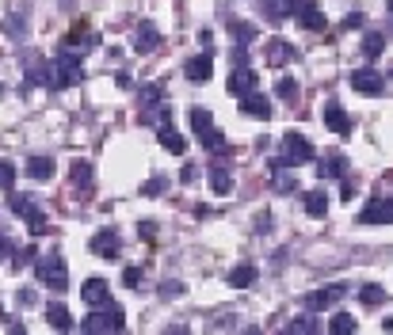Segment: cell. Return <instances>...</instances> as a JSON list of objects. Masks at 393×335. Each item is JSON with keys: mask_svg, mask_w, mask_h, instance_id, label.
<instances>
[{"mask_svg": "<svg viewBox=\"0 0 393 335\" xmlns=\"http://www.w3.org/2000/svg\"><path fill=\"white\" fill-rule=\"evenodd\" d=\"M126 328V316H122L119 305H99L96 312H88L81 320V331L88 335H104V331H122Z\"/></svg>", "mask_w": 393, "mask_h": 335, "instance_id": "cell-1", "label": "cell"}, {"mask_svg": "<svg viewBox=\"0 0 393 335\" xmlns=\"http://www.w3.org/2000/svg\"><path fill=\"white\" fill-rule=\"evenodd\" d=\"M8 206H12L16 217L27 221L35 237H46V232H50V221H46V214H42V206H39L35 195H12V202H8Z\"/></svg>", "mask_w": 393, "mask_h": 335, "instance_id": "cell-2", "label": "cell"}, {"mask_svg": "<svg viewBox=\"0 0 393 335\" xmlns=\"http://www.w3.org/2000/svg\"><path fill=\"white\" fill-rule=\"evenodd\" d=\"M35 271H39V282H42V286L58 289V294H61V289H69V267H65V259H61L58 252H54V255H42Z\"/></svg>", "mask_w": 393, "mask_h": 335, "instance_id": "cell-3", "label": "cell"}, {"mask_svg": "<svg viewBox=\"0 0 393 335\" xmlns=\"http://www.w3.org/2000/svg\"><path fill=\"white\" fill-rule=\"evenodd\" d=\"M54 88H73V84H81L84 81V65H81V53H69V50H61L58 58H54Z\"/></svg>", "mask_w": 393, "mask_h": 335, "instance_id": "cell-4", "label": "cell"}, {"mask_svg": "<svg viewBox=\"0 0 393 335\" xmlns=\"http://www.w3.org/2000/svg\"><path fill=\"white\" fill-rule=\"evenodd\" d=\"M347 84H352L359 96H382L386 92V76H382L378 69H355L352 76H347Z\"/></svg>", "mask_w": 393, "mask_h": 335, "instance_id": "cell-5", "label": "cell"}, {"mask_svg": "<svg viewBox=\"0 0 393 335\" xmlns=\"http://www.w3.org/2000/svg\"><path fill=\"white\" fill-rule=\"evenodd\" d=\"M226 88H229V96H249L252 88H256V69L249 61H233V73H229V81H226Z\"/></svg>", "mask_w": 393, "mask_h": 335, "instance_id": "cell-6", "label": "cell"}, {"mask_svg": "<svg viewBox=\"0 0 393 335\" xmlns=\"http://www.w3.org/2000/svg\"><path fill=\"white\" fill-rule=\"evenodd\" d=\"M359 221H363V225H389L393 221V198H386V195L370 198L363 206V214H359Z\"/></svg>", "mask_w": 393, "mask_h": 335, "instance_id": "cell-7", "label": "cell"}, {"mask_svg": "<svg viewBox=\"0 0 393 335\" xmlns=\"http://www.w3.org/2000/svg\"><path fill=\"white\" fill-rule=\"evenodd\" d=\"M283 156H287L290 164H306V160H313V145H309L306 133L290 130L287 138H283Z\"/></svg>", "mask_w": 393, "mask_h": 335, "instance_id": "cell-8", "label": "cell"}, {"mask_svg": "<svg viewBox=\"0 0 393 335\" xmlns=\"http://www.w3.org/2000/svg\"><path fill=\"white\" fill-rule=\"evenodd\" d=\"M344 297H347V286L336 282V286H321V289H313V294L306 297V305H309L313 312H324V309H332L336 301H344Z\"/></svg>", "mask_w": 393, "mask_h": 335, "instance_id": "cell-9", "label": "cell"}, {"mask_svg": "<svg viewBox=\"0 0 393 335\" xmlns=\"http://www.w3.org/2000/svg\"><path fill=\"white\" fill-rule=\"evenodd\" d=\"M61 46H65V50H69V53H88V50H92V46H96V31H92V27H88V24H73V31H69V38H65V42H61Z\"/></svg>", "mask_w": 393, "mask_h": 335, "instance_id": "cell-10", "label": "cell"}, {"mask_svg": "<svg viewBox=\"0 0 393 335\" xmlns=\"http://www.w3.org/2000/svg\"><path fill=\"white\" fill-rule=\"evenodd\" d=\"M290 58H294V46H290L287 38H267L264 42V61L272 65V69H283Z\"/></svg>", "mask_w": 393, "mask_h": 335, "instance_id": "cell-11", "label": "cell"}, {"mask_svg": "<svg viewBox=\"0 0 393 335\" xmlns=\"http://www.w3.org/2000/svg\"><path fill=\"white\" fill-rule=\"evenodd\" d=\"M321 122H324L332 133H340V138H347V133H352V118H347V110H344L340 103H324Z\"/></svg>", "mask_w": 393, "mask_h": 335, "instance_id": "cell-12", "label": "cell"}, {"mask_svg": "<svg viewBox=\"0 0 393 335\" xmlns=\"http://www.w3.org/2000/svg\"><path fill=\"white\" fill-rule=\"evenodd\" d=\"M184 76L191 84H207L210 76H214V58L210 53H199V58H191L187 65H184Z\"/></svg>", "mask_w": 393, "mask_h": 335, "instance_id": "cell-13", "label": "cell"}, {"mask_svg": "<svg viewBox=\"0 0 393 335\" xmlns=\"http://www.w3.org/2000/svg\"><path fill=\"white\" fill-rule=\"evenodd\" d=\"M81 297H84V305H92V309L111 305V286L104 282V278H88V282L81 286Z\"/></svg>", "mask_w": 393, "mask_h": 335, "instance_id": "cell-14", "label": "cell"}, {"mask_svg": "<svg viewBox=\"0 0 393 335\" xmlns=\"http://www.w3.org/2000/svg\"><path fill=\"white\" fill-rule=\"evenodd\" d=\"M344 172H347V156L344 153H324L317 160V175H321V180H344Z\"/></svg>", "mask_w": 393, "mask_h": 335, "instance_id": "cell-15", "label": "cell"}, {"mask_svg": "<svg viewBox=\"0 0 393 335\" xmlns=\"http://www.w3.org/2000/svg\"><path fill=\"white\" fill-rule=\"evenodd\" d=\"M241 110H244L249 118H264V122H267V118H272V99L260 96V92L252 88L249 96H241Z\"/></svg>", "mask_w": 393, "mask_h": 335, "instance_id": "cell-16", "label": "cell"}, {"mask_svg": "<svg viewBox=\"0 0 393 335\" xmlns=\"http://www.w3.org/2000/svg\"><path fill=\"white\" fill-rule=\"evenodd\" d=\"M92 252H96V255H104V259H115V255L122 252V240H119V232H115V229H104V232H96V237H92Z\"/></svg>", "mask_w": 393, "mask_h": 335, "instance_id": "cell-17", "label": "cell"}, {"mask_svg": "<svg viewBox=\"0 0 393 335\" xmlns=\"http://www.w3.org/2000/svg\"><path fill=\"white\" fill-rule=\"evenodd\" d=\"M302 0H260V12L272 19V24H279V19H290L298 12Z\"/></svg>", "mask_w": 393, "mask_h": 335, "instance_id": "cell-18", "label": "cell"}, {"mask_svg": "<svg viewBox=\"0 0 393 335\" xmlns=\"http://www.w3.org/2000/svg\"><path fill=\"white\" fill-rule=\"evenodd\" d=\"M207 183H210V191H214V195H229L233 191V172L226 164H210L207 168Z\"/></svg>", "mask_w": 393, "mask_h": 335, "instance_id": "cell-19", "label": "cell"}, {"mask_svg": "<svg viewBox=\"0 0 393 335\" xmlns=\"http://www.w3.org/2000/svg\"><path fill=\"white\" fill-rule=\"evenodd\" d=\"M298 24L302 27H306V31H324V27H329V19H324V12H321V8L317 4H306V0H302V4H298Z\"/></svg>", "mask_w": 393, "mask_h": 335, "instance_id": "cell-20", "label": "cell"}, {"mask_svg": "<svg viewBox=\"0 0 393 335\" xmlns=\"http://www.w3.org/2000/svg\"><path fill=\"white\" fill-rule=\"evenodd\" d=\"M156 141H161V149H164V153H172V156H184V153H187V138H179L172 122L156 130Z\"/></svg>", "mask_w": 393, "mask_h": 335, "instance_id": "cell-21", "label": "cell"}, {"mask_svg": "<svg viewBox=\"0 0 393 335\" xmlns=\"http://www.w3.org/2000/svg\"><path fill=\"white\" fill-rule=\"evenodd\" d=\"M199 141H203V149H207V153H214V156H229V141H226V133L214 130V126H207L203 133H199Z\"/></svg>", "mask_w": 393, "mask_h": 335, "instance_id": "cell-22", "label": "cell"}, {"mask_svg": "<svg viewBox=\"0 0 393 335\" xmlns=\"http://www.w3.org/2000/svg\"><path fill=\"white\" fill-rule=\"evenodd\" d=\"M24 172L31 175V180H39V183H46V180H54V160L50 156H31L27 160V168Z\"/></svg>", "mask_w": 393, "mask_h": 335, "instance_id": "cell-23", "label": "cell"}, {"mask_svg": "<svg viewBox=\"0 0 393 335\" xmlns=\"http://www.w3.org/2000/svg\"><path fill=\"white\" fill-rule=\"evenodd\" d=\"M256 278H260V271H256L252 263H241V267H233V271H229V286L233 289H249Z\"/></svg>", "mask_w": 393, "mask_h": 335, "instance_id": "cell-24", "label": "cell"}, {"mask_svg": "<svg viewBox=\"0 0 393 335\" xmlns=\"http://www.w3.org/2000/svg\"><path fill=\"white\" fill-rule=\"evenodd\" d=\"M156 46H161V31H156L153 24H141L138 27V46H134V50H138V53H153Z\"/></svg>", "mask_w": 393, "mask_h": 335, "instance_id": "cell-25", "label": "cell"}, {"mask_svg": "<svg viewBox=\"0 0 393 335\" xmlns=\"http://www.w3.org/2000/svg\"><path fill=\"white\" fill-rule=\"evenodd\" d=\"M302 198H306V214H309V217L321 221L324 214H329V195H324V191H306Z\"/></svg>", "mask_w": 393, "mask_h": 335, "instance_id": "cell-26", "label": "cell"}, {"mask_svg": "<svg viewBox=\"0 0 393 335\" xmlns=\"http://www.w3.org/2000/svg\"><path fill=\"white\" fill-rule=\"evenodd\" d=\"M46 320H50V328H58V331H73V316L65 305H46Z\"/></svg>", "mask_w": 393, "mask_h": 335, "instance_id": "cell-27", "label": "cell"}, {"mask_svg": "<svg viewBox=\"0 0 393 335\" xmlns=\"http://www.w3.org/2000/svg\"><path fill=\"white\" fill-rule=\"evenodd\" d=\"M329 331L332 335H355L359 331V320L352 316V312H336V316L329 320Z\"/></svg>", "mask_w": 393, "mask_h": 335, "instance_id": "cell-28", "label": "cell"}, {"mask_svg": "<svg viewBox=\"0 0 393 335\" xmlns=\"http://www.w3.org/2000/svg\"><path fill=\"white\" fill-rule=\"evenodd\" d=\"M141 122H145V126H156V130H161V126H168V122H172V110H168L164 103H161V107H141Z\"/></svg>", "mask_w": 393, "mask_h": 335, "instance_id": "cell-29", "label": "cell"}, {"mask_svg": "<svg viewBox=\"0 0 393 335\" xmlns=\"http://www.w3.org/2000/svg\"><path fill=\"white\" fill-rule=\"evenodd\" d=\"M164 103V84H141L138 107H161Z\"/></svg>", "mask_w": 393, "mask_h": 335, "instance_id": "cell-30", "label": "cell"}, {"mask_svg": "<svg viewBox=\"0 0 393 335\" xmlns=\"http://www.w3.org/2000/svg\"><path fill=\"white\" fill-rule=\"evenodd\" d=\"M229 35H233V46H252V42H256V27L252 24H237V19H233Z\"/></svg>", "mask_w": 393, "mask_h": 335, "instance_id": "cell-31", "label": "cell"}, {"mask_svg": "<svg viewBox=\"0 0 393 335\" xmlns=\"http://www.w3.org/2000/svg\"><path fill=\"white\" fill-rule=\"evenodd\" d=\"M275 191H283V195H290V191H298V175H290V168H275Z\"/></svg>", "mask_w": 393, "mask_h": 335, "instance_id": "cell-32", "label": "cell"}, {"mask_svg": "<svg viewBox=\"0 0 393 335\" xmlns=\"http://www.w3.org/2000/svg\"><path fill=\"white\" fill-rule=\"evenodd\" d=\"M359 301H363V305H367V309H378V305H382V301H386V289H382V286H374V282H370V286H363V289H359Z\"/></svg>", "mask_w": 393, "mask_h": 335, "instance_id": "cell-33", "label": "cell"}, {"mask_svg": "<svg viewBox=\"0 0 393 335\" xmlns=\"http://www.w3.org/2000/svg\"><path fill=\"white\" fill-rule=\"evenodd\" d=\"M191 130H195V133H203L207 126H214V115H210V110L207 107H191Z\"/></svg>", "mask_w": 393, "mask_h": 335, "instance_id": "cell-34", "label": "cell"}, {"mask_svg": "<svg viewBox=\"0 0 393 335\" xmlns=\"http://www.w3.org/2000/svg\"><path fill=\"white\" fill-rule=\"evenodd\" d=\"M287 331H290V335H313V331H321V324L313 320V316H298V320L287 324Z\"/></svg>", "mask_w": 393, "mask_h": 335, "instance_id": "cell-35", "label": "cell"}, {"mask_svg": "<svg viewBox=\"0 0 393 335\" xmlns=\"http://www.w3.org/2000/svg\"><path fill=\"white\" fill-rule=\"evenodd\" d=\"M275 96L287 99V103H294V99H298V81H294V76H283V81L275 84Z\"/></svg>", "mask_w": 393, "mask_h": 335, "instance_id": "cell-36", "label": "cell"}, {"mask_svg": "<svg viewBox=\"0 0 393 335\" xmlns=\"http://www.w3.org/2000/svg\"><path fill=\"white\" fill-rule=\"evenodd\" d=\"M382 50H386V38H382V35H378V31H370V35L363 38V53H367V58H370V61H374V58H378V53H382Z\"/></svg>", "mask_w": 393, "mask_h": 335, "instance_id": "cell-37", "label": "cell"}, {"mask_svg": "<svg viewBox=\"0 0 393 335\" xmlns=\"http://www.w3.org/2000/svg\"><path fill=\"white\" fill-rule=\"evenodd\" d=\"M73 183L76 187H88V183H92V164H88V160H73Z\"/></svg>", "mask_w": 393, "mask_h": 335, "instance_id": "cell-38", "label": "cell"}, {"mask_svg": "<svg viewBox=\"0 0 393 335\" xmlns=\"http://www.w3.org/2000/svg\"><path fill=\"white\" fill-rule=\"evenodd\" d=\"M12 183H16V164L12 160H0V187L12 191Z\"/></svg>", "mask_w": 393, "mask_h": 335, "instance_id": "cell-39", "label": "cell"}, {"mask_svg": "<svg viewBox=\"0 0 393 335\" xmlns=\"http://www.w3.org/2000/svg\"><path fill=\"white\" fill-rule=\"evenodd\" d=\"M161 297H164V301L184 297V282H176V278H172V282H164V286H161Z\"/></svg>", "mask_w": 393, "mask_h": 335, "instance_id": "cell-40", "label": "cell"}, {"mask_svg": "<svg viewBox=\"0 0 393 335\" xmlns=\"http://www.w3.org/2000/svg\"><path fill=\"white\" fill-rule=\"evenodd\" d=\"M138 282H141V271H138V267H126V271H122V286H130V289H134Z\"/></svg>", "mask_w": 393, "mask_h": 335, "instance_id": "cell-41", "label": "cell"}, {"mask_svg": "<svg viewBox=\"0 0 393 335\" xmlns=\"http://www.w3.org/2000/svg\"><path fill=\"white\" fill-rule=\"evenodd\" d=\"M31 259H39V255H35V248H24V255H16V267H27Z\"/></svg>", "mask_w": 393, "mask_h": 335, "instance_id": "cell-42", "label": "cell"}, {"mask_svg": "<svg viewBox=\"0 0 393 335\" xmlns=\"http://www.w3.org/2000/svg\"><path fill=\"white\" fill-rule=\"evenodd\" d=\"M156 191H164V180H149V183H145V191H141V195H156Z\"/></svg>", "mask_w": 393, "mask_h": 335, "instance_id": "cell-43", "label": "cell"}, {"mask_svg": "<svg viewBox=\"0 0 393 335\" xmlns=\"http://www.w3.org/2000/svg\"><path fill=\"white\" fill-rule=\"evenodd\" d=\"M344 27H347V31H352V27H363V16H359V12H352V16L344 19Z\"/></svg>", "mask_w": 393, "mask_h": 335, "instance_id": "cell-44", "label": "cell"}, {"mask_svg": "<svg viewBox=\"0 0 393 335\" xmlns=\"http://www.w3.org/2000/svg\"><path fill=\"white\" fill-rule=\"evenodd\" d=\"M340 191H344V198H352V195H355V180H347V175H344V187H340Z\"/></svg>", "mask_w": 393, "mask_h": 335, "instance_id": "cell-45", "label": "cell"}, {"mask_svg": "<svg viewBox=\"0 0 393 335\" xmlns=\"http://www.w3.org/2000/svg\"><path fill=\"white\" fill-rule=\"evenodd\" d=\"M19 305H35V289H24V294H19Z\"/></svg>", "mask_w": 393, "mask_h": 335, "instance_id": "cell-46", "label": "cell"}, {"mask_svg": "<svg viewBox=\"0 0 393 335\" xmlns=\"http://www.w3.org/2000/svg\"><path fill=\"white\" fill-rule=\"evenodd\" d=\"M0 255H12V244L8 240H0Z\"/></svg>", "mask_w": 393, "mask_h": 335, "instance_id": "cell-47", "label": "cell"}, {"mask_svg": "<svg viewBox=\"0 0 393 335\" xmlns=\"http://www.w3.org/2000/svg\"><path fill=\"white\" fill-rule=\"evenodd\" d=\"M386 8H389V12H393V0H386Z\"/></svg>", "mask_w": 393, "mask_h": 335, "instance_id": "cell-48", "label": "cell"}]
</instances>
